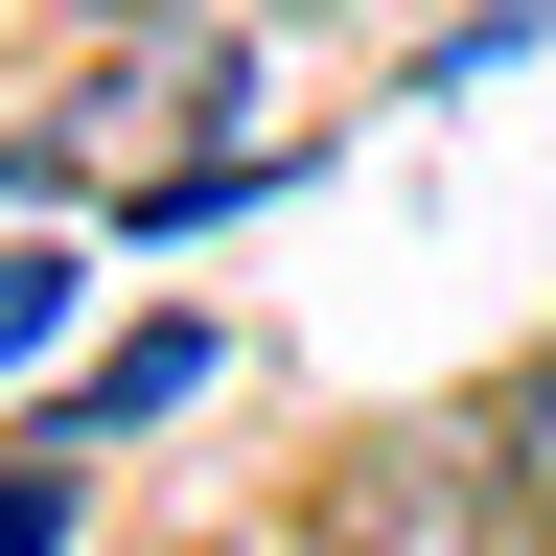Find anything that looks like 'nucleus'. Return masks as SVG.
Masks as SVG:
<instances>
[{
  "label": "nucleus",
  "mask_w": 556,
  "mask_h": 556,
  "mask_svg": "<svg viewBox=\"0 0 556 556\" xmlns=\"http://www.w3.org/2000/svg\"><path fill=\"white\" fill-rule=\"evenodd\" d=\"M0 556H70V464H0Z\"/></svg>",
  "instance_id": "nucleus-3"
},
{
  "label": "nucleus",
  "mask_w": 556,
  "mask_h": 556,
  "mask_svg": "<svg viewBox=\"0 0 556 556\" xmlns=\"http://www.w3.org/2000/svg\"><path fill=\"white\" fill-rule=\"evenodd\" d=\"M510 486H533V556H556V417H533V464H510Z\"/></svg>",
  "instance_id": "nucleus-4"
},
{
  "label": "nucleus",
  "mask_w": 556,
  "mask_h": 556,
  "mask_svg": "<svg viewBox=\"0 0 556 556\" xmlns=\"http://www.w3.org/2000/svg\"><path fill=\"white\" fill-rule=\"evenodd\" d=\"M24 348H70V255H47V232H0V371H24Z\"/></svg>",
  "instance_id": "nucleus-2"
},
{
  "label": "nucleus",
  "mask_w": 556,
  "mask_h": 556,
  "mask_svg": "<svg viewBox=\"0 0 556 556\" xmlns=\"http://www.w3.org/2000/svg\"><path fill=\"white\" fill-rule=\"evenodd\" d=\"M186 394H208V325H139L116 371H93V417H186Z\"/></svg>",
  "instance_id": "nucleus-1"
},
{
  "label": "nucleus",
  "mask_w": 556,
  "mask_h": 556,
  "mask_svg": "<svg viewBox=\"0 0 556 556\" xmlns=\"http://www.w3.org/2000/svg\"><path fill=\"white\" fill-rule=\"evenodd\" d=\"M93 24H186V0H93Z\"/></svg>",
  "instance_id": "nucleus-5"
}]
</instances>
